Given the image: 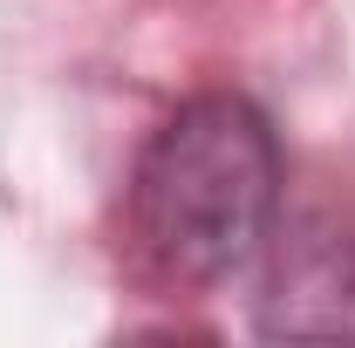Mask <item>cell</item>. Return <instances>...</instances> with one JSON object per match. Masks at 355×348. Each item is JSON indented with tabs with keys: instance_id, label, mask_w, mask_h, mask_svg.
Wrapping results in <instances>:
<instances>
[{
	"instance_id": "cell-2",
	"label": "cell",
	"mask_w": 355,
	"mask_h": 348,
	"mask_svg": "<svg viewBox=\"0 0 355 348\" xmlns=\"http://www.w3.org/2000/svg\"><path fill=\"white\" fill-rule=\"evenodd\" d=\"M253 328L294 342H355V205H321L273 225L260 253Z\"/></svg>"
},
{
	"instance_id": "cell-1",
	"label": "cell",
	"mask_w": 355,
	"mask_h": 348,
	"mask_svg": "<svg viewBox=\"0 0 355 348\" xmlns=\"http://www.w3.org/2000/svg\"><path fill=\"white\" fill-rule=\"evenodd\" d=\"M280 137L253 96L205 89L144 137L123 191L130 246L164 287H225L280 225Z\"/></svg>"
}]
</instances>
